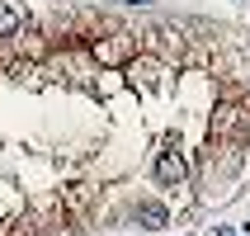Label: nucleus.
Segmentation results:
<instances>
[{
  "mask_svg": "<svg viewBox=\"0 0 250 236\" xmlns=\"http://www.w3.org/2000/svg\"><path fill=\"white\" fill-rule=\"evenodd\" d=\"M19 28H24V14L14 10V5H0V38H10Z\"/></svg>",
  "mask_w": 250,
  "mask_h": 236,
  "instance_id": "7ed1b4c3",
  "label": "nucleus"
},
{
  "mask_svg": "<svg viewBox=\"0 0 250 236\" xmlns=\"http://www.w3.org/2000/svg\"><path fill=\"white\" fill-rule=\"evenodd\" d=\"M137 222H146V227H166V208H161V203H142V208H137Z\"/></svg>",
  "mask_w": 250,
  "mask_h": 236,
  "instance_id": "20e7f679",
  "label": "nucleus"
},
{
  "mask_svg": "<svg viewBox=\"0 0 250 236\" xmlns=\"http://www.w3.org/2000/svg\"><path fill=\"white\" fill-rule=\"evenodd\" d=\"M127 5H151V0H127Z\"/></svg>",
  "mask_w": 250,
  "mask_h": 236,
  "instance_id": "39448f33",
  "label": "nucleus"
},
{
  "mask_svg": "<svg viewBox=\"0 0 250 236\" xmlns=\"http://www.w3.org/2000/svg\"><path fill=\"white\" fill-rule=\"evenodd\" d=\"M127 47H132L127 38H113V43H95V57H99V62H123V57H127Z\"/></svg>",
  "mask_w": 250,
  "mask_h": 236,
  "instance_id": "f03ea898",
  "label": "nucleus"
},
{
  "mask_svg": "<svg viewBox=\"0 0 250 236\" xmlns=\"http://www.w3.org/2000/svg\"><path fill=\"white\" fill-rule=\"evenodd\" d=\"M184 175H189V166H184V156H180V151H170V147H166V151H161V161H156V180H161V184L170 189V184H184Z\"/></svg>",
  "mask_w": 250,
  "mask_h": 236,
  "instance_id": "f257e3e1",
  "label": "nucleus"
}]
</instances>
